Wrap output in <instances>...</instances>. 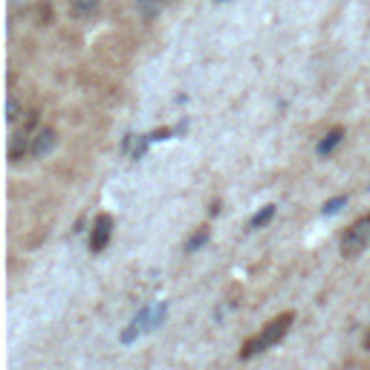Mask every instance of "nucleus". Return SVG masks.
<instances>
[{"label":"nucleus","mask_w":370,"mask_h":370,"mask_svg":"<svg viewBox=\"0 0 370 370\" xmlns=\"http://www.w3.org/2000/svg\"><path fill=\"white\" fill-rule=\"evenodd\" d=\"M52 17V6L49 3H38V24H49Z\"/></svg>","instance_id":"nucleus-13"},{"label":"nucleus","mask_w":370,"mask_h":370,"mask_svg":"<svg viewBox=\"0 0 370 370\" xmlns=\"http://www.w3.org/2000/svg\"><path fill=\"white\" fill-rule=\"evenodd\" d=\"M364 347L370 350V330H367V336H364Z\"/></svg>","instance_id":"nucleus-14"},{"label":"nucleus","mask_w":370,"mask_h":370,"mask_svg":"<svg viewBox=\"0 0 370 370\" xmlns=\"http://www.w3.org/2000/svg\"><path fill=\"white\" fill-rule=\"evenodd\" d=\"M272 217H275V206L269 203V206H263V208H261V211L255 214V217L249 220V229H252V231H255V229H263V226H266V223H269Z\"/></svg>","instance_id":"nucleus-8"},{"label":"nucleus","mask_w":370,"mask_h":370,"mask_svg":"<svg viewBox=\"0 0 370 370\" xmlns=\"http://www.w3.org/2000/svg\"><path fill=\"white\" fill-rule=\"evenodd\" d=\"M70 9L75 17H90L95 9H99V0H70Z\"/></svg>","instance_id":"nucleus-7"},{"label":"nucleus","mask_w":370,"mask_h":370,"mask_svg":"<svg viewBox=\"0 0 370 370\" xmlns=\"http://www.w3.org/2000/svg\"><path fill=\"white\" fill-rule=\"evenodd\" d=\"M26 153H32V136L26 130H21V133H15L12 142H9V160L12 162H21Z\"/></svg>","instance_id":"nucleus-5"},{"label":"nucleus","mask_w":370,"mask_h":370,"mask_svg":"<svg viewBox=\"0 0 370 370\" xmlns=\"http://www.w3.org/2000/svg\"><path fill=\"white\" fill-rule=\"evenodd\" d=\"M367 243H370V214H367V217H359L353 226L347 229V235L341 238V255L344 258H356Z\"/></svg>","instance_id":"nucleus-2"},{"label":"nucleus","mask_w":370,"mask_h":370,"mask_svg":"<svg viewBox=\"0 0 370 370\" xmlns=\"http://www.w3.org/2000/svg\"><path fill=\"white\" fill-rule=\"evenodd\" d=\"M220 3H223V0H220Z\"/></svg>","instance_id":"nucleus-15"},{"label":"nucleus","mask_w":370,"mask_h":370,"mask_svg":"<svg viewBox=\"0 0 370 370\" xmlns=\"http://www.w3.org/2000/svg\"><path fill=\"white\" fill-rule=\"evenodd\" d=\"M110 238H113V217H110V214H99L95 223H93V231H90V252H93V255L105 252Z\"/></svg>","instance_id":"nucleus-3"},{"label":"nucleus","mask_w":370,"mask_h":370,"mask_svg":"<svg viewBox=\"0 0 370 370\" xmlns=\"http://www.w3.org/2000/svg\"><path fill=\"white\" fill-rule=\"evenodd\" d=\"M58 145V133L52 128H41L35 136H32V157L35 160H44L47 153H52Z\"/></svg>","instance_id":"nucleus-4"},{"label":"nucleus","mask_w":370,"mask_h":370,"mask_svg":"<svg viewBox=\"0 0 370 370\" xmlns=\"http://www.w3.org/2000/svg\"><path fill=\"white\" fill-rule=\"evenodd\" d=\"M136 9H139V15L145 17V21H151L160 9V0H136Z\"/></svg>","instance_id":"nucleus-10"},{"label":"nucleus","mask_w":370,"mask_h":370,"mask_svg":"<svg viewBox=\"0 0 370 370\" xmlns=\"http://www.w3.org/2000/svg\"><path fill=\"white\" fill-rule=\"evenodd\" d=\"M24 116V110H21V105H17V99L15 95H9V102H6V119L9 122H17Z\"/></svg>","instance_id":"nucleus-12"},{"label":"nucleus","mask_w":370,"mask_h":370,"mask_svg":"<svg viewBox=\"0 0 370 370\" xmlns=\"http://www.w3.org/2000/svg\"><path fill=\"white\" fill-rule=\"evenodd\" d=\"M292 321H295V316L292 313H281L278 318H272L258 336H252L246 344H243V350H240V359H252V356H258V353H263V350H269V347H275L286 333H289V327H292Z\"/></svg>","instance_id":"nucleus-1"},{"label":"nucleus","mask_w":370,"mask_h":370,"mask_svg":"<svg viewBox=\"0 0 370 370\" xmlns=\"http://www.w3.org/2000/svg\"><path fill=\"white\" fill-rule=\"evenodd\" d=\"M344 206H347V197H333V200H327V203H324L321 211L327 214V217H333V214H339Z\"/></svg>","instance_id":"nucleus-11"},{"label":"nucleus","mask_w":370,"mask_h":370,"mask_svg":"<svg viewBox=\"0 0 370 370\" xmlns=\"http://www.w3.org/2000/svg\"><path fill=\"white\" fill-rule=\"evenodd\" d=\"M206 243H208V229L203 226V229H197V231H194V235H191V240L185 243V255H191V252L203 249Z\"/></svg>","instance_id":"nucleus-9"},{"label":"nucleus","mask_w":370,"mask_h":370,"mask_svg":"<svg viewBox=\"0 0 370 370\" xmlns=\"http://www.w3.org/2000/svg\"><path fill=\"white\" fill-rule=\"evenodd\" d=\"M341 139H344V128H333V130H330V133L324 136V139L318 142V153H321V157L333 153V151L341 145Z\"/></svg>","instance_id":"nucleus-6"}]
</instances>
